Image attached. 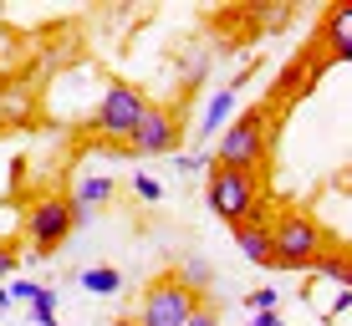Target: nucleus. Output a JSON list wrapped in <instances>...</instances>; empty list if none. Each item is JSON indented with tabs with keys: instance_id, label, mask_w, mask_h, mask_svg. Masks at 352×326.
<instances>
[{
	"instance_id": "nucleus-1",
	"label": "nucleus",
	"mask_w": 352,
	"mask_h": 326,
	"mask_svg": "<svg viewBox=\"0 0 352 326\" xmlns=\"http://www.w3.org/2000/svg\"><path fill=\"white\" fill-rule=\"evenodd\" d=\"M265 229H271V265H281V270H307L327 250L322 224L307 220V214H296V209H286L281 220L265 224Z\"/></svg>"
},
{
	"instance_id": "nucleus-2",
	"label": "nucleus",
	"mask_w": 352,
	"mask_h": 326,
	"mask_svg": "<svg viewBox=\"0 0 352 326\" xmlns=\"http://www.w3.org/2000/svg\"><path fill=\"white\" fill-rule=\"evenodd\" d=\"M204 199H210L214 220H225L230 229H235V224H250V220H261V184H256V174H235V168H210V189H204Z\"/></svg>"
},
{
	"instance_id": "nucleus-3",
	"label": "nucleus",
	"mask_w": 352,
	"mask_h": 326,
	"mask_svg": "<svg viewBox=\"0 0 352 326\" xmlns=\"http://www.w3.org/2000/svg\"><path fill=\"white\" fill-rule=\"evenodd\" d=\"M265 138H271V128H265V113H240L235 123L220 132V148H214V159H220V168L250 174V168L265 163Z\"/></svg>"
},
{
	"instance_id": "nucleus-4",
	"label": "nucleus",
	"mask_w": 352,
	"mask_h": 326,
	"mask_svg": "<svg viewBox=\"0 0 352 326\" xmlns=\"http://www.w3.org/2000/svg\"><path fill=\"white\" fill-rule=\"evenodd\" d=\"M143 113H148V97H143L138 87H128V82H107V92L97 97L92 123H97V132H102V138L133 143V132H138Z\"/></svg>"
},
{
	"instance_id": "nucleus-5",
	"label": "nucleus",
	"mask_w": 352,
	"mask_h": 326,
	"mask_svg": "<svg viewBox=\"0 0 352 326\" xmlns=\"http://www.w3.org/2000/svg\"><path fill=\"white\" fill-rule=\"evenodd\" d=\"M194 306H199V296L184 291L174 275H164V281H153L148 296H143L138 326H184V321L194 316Z\"/></svg>"
},
{
	"instance_id": "nucleus-6",
	"label": "nucleus",
	"mask_w": 352,
	"mask_h": 326,
	"mask_svg": "<svg viewBox=\"0 0 352 326\" xmlns=\"http://www.w3.org/2000/svg\"><path fill=\"white\" fill-rule=\"evenodd\" d=\"M72 209H67V199H36L31 204V220H26V235H31V250L36 255H52L56 245L72 235Z\"/></svg>"
},
{
	"instance_id": "nucleus-7",
	"label": "nucleus",
	"mask_w": 352,
	"mask_h": 326,
	"mask_svg": "<svg viewBox=\"0 0 352 326\" xmlns=\"http://www.w3.org/2000/svg\"><path fill=\"white\" fill-rule=\"evenodd\" d=\"M179 117L168 113V107H153L148 102V113H143V123H138V132H133V143L128 148L133 153H143V159H159V153H174L179 148Z\"/></svg>"
},
{
	"instance_id": "nucleus-8",
	"label": "nucleus",
	"mask_w": 352,
	"mask_h": 326,
	"mask_svg": "<svg viewBox=\"0 0 352 326\" xmlns=\"http://www.w3.org/2000/svg\"><path fill=\"white\" fill-rule=\"evenodd\" d=\"M107 199H113V178H107V174H87V178L77 184V194L67 199V209H72V224H87V220H92L97 209H102Z\"/></svg>"
},
{
	"instance_id": "nucleus-9",
	"label": "nucleus",
	"mask_w": 352,
	"mask_h": 326,
	"mask_svg": "<svg viewBox=\"0 0 352 326\" xmlns=\"http://www.w3.org/2000/svg\"><path fill=\"white\" fill-rule=\"evenodd\" d=\"M235 245H240V255H245V260H256V265H271V229H265L261 220H250V224H235Z\"/></svg>"
},
{
	"instance_id": "nucleus-10",
	"label": "nucleus",
	"mask_w": 352,
	"mask_h": 326,
	"mask_svg": "<svg viewBox=\"0 0 352 326\" xmlns=\"http://www.w3.org/2000/svg\"><path fill=\"white\" fill-rule=\"evenodd\" d=\"M230 113H235V87H220L210 102H204V117H199V138H214V128L230 123Z\"/></svg>"
},
{
	"instance_id": "nucleus-11",
	"label": "nucleus",
	"mask_w": 352,
	"mask_h": 326,
	"mask_svg": "<svg viewBox=\"0 0 352 326\" xmlns=\"http://www.w3.org/2000/svg\"><path fill=\"white\" fill-rule=\"evenodd\" d=\"M82 291H87V296H118V291H123V270H113V265H92V270H82Z\"/></svg>"
},
{
	"instance_id": "nucleus-12",
	"label": "nucleus",
	"mask_w": 352,
	"mask_h": 326,
	"mask_svg": "<svg viewBox=\"0 0 352 326\" xmlns=\"http://www.w3.org/2000/svg\"><path fill=\"white\" fill-rule=\"evenodd\" d=\"M327 41H332L337 56L352 51V10H347V5H337L332 16H327Z\"/></svg>"
},
{
	"instance_id": "nucleus-13",
	"label": "nucleus",
	"mask_w": 352,
	"mask_h": 326,
	"mask_svg": "<svg viewBox=\"0 0 352 326\" xmlns=\"http://www.w3.org/2000/svg\"><path fill=\"white\" fill-rule=\"evenodd\" d=\"M307 270H322L327 281H337V291H352V275H347V255H342V250H337V255H332V250H322Z\"/></svg>"
},
{
	"instance_id": "nucleus-14",
	"label": "nucleus",
	"mask_w": 352,
	"mask_h": 326,
	"mask_svg": "<svg viewBox=\"0 0 352 326\" xmlns=\"http://www.w3.org/2000/svg\"><path fill=\"white\" fill-rule=\"evenodd\" d=\"M0 117H16V123H26V117H31V92H26V87L0 92Z\"/></svg>"
},
{
	"instance_id": "nucleus-15",
	"label": "nucleus",
	"mask_w": 352,
	"mask_h": 326,
	"mask_svg": "<svg viewBox=\"0 0 352 326\" xmlns=\"http://www.w3.org/2000/svg\"><path fill=\"white\" fill-rule=\"evenodd\" d=\"M56 306H62V296H56L52 286H36V296H31V316L46 326V321H56Z\"/></svg>"
},
{
	"instance_id": "nucleus-16",
	"label": "nucleus",
	"mask_w": 352,
	"mask_h": 326,
	"mask_svg": "<svg viewBox=\"0 0 352 326\" xmlns=\"http://www.w3.org/2000/svg\"><path fill=\"white\" fill-rule=\"evenodd\" d=\"M276 301H281V291H276V286H261V291L245 296V306H250V316H256V311H276Z\"/></svg>"
},
{
	"instance_id": "nucleus-17",
	"label": "nucleus",
	"mask_w": 352,
	"mask_h": 326,
	"mask_svg": "<svg viewBox=\"0 0 352 326\" xmlns=\"http://www.w3.org/2000/svg\"><path fill=\"white\" fill-rule=\"evenodd\" d=\"M133 189H138V199H148V204L164 199V184H159V178H148V174H133Z\"/></svg>"
},
{
	"instance_id": "nucleus-18",
	"label": "nucleus",
	"mask_w": 352,
	"mask_h": 326,
	"mask_svg": "<svg viewBox=\"0 0 352 326\" xmlns=\"http://www.w3.org/2000/svg\"><path fill=\"white\" fill-rule=\"evenodd\" d=\"M16 265H21V250L10 245V240H0V281H6V275H16Z\"/></svg>"
},
{
	"instance_id": "nucleus-19",
	"label": "nucleus",
	"mask_w": 352,
	"mask_h": 326,
	"mask_svg": "<svg viewBox=\"0 0 352 326\" xmlns=\"http://www.w3.org/2000/svg\"><path fill=\"white\" fill-rule=\"evenodd\" d=\"M31 296H36V281H10L6 286V306H10V301H26V306H31Z\"/></svg>"
},
{
	"instance_id": "nucleus-20",
	"label": "nucleus",
	"mask_w": 352,
	"mask_h": 326,
	"mask_svg": "<svg viewBox=\"0 0 352 326\" xmlns=\"http://www.w3.org/2000/svg\"><path fill=\"white\" fill-rule=\"evenodd\" d=\"M174 168H179V174H199V168H210V159H204V153H179Z\"/></svg>"
},
{
	"instance_id": "nucleus-21",
	"label": "nucleus",
	"mask_w": 352,
	"mask_h": 326,
	"mask_svg": "<svg viewBox=\"0 0 352 326\" xmlns=\"http://www.w3.org/2000/svg\"><path fill=\"white\" fill-rule=\"evenodd\" d=\"M184 326H220V311H214V306H194V316Z\"/></svg>"
},
{
	"instance_id": "nucleus-22",
	"label": "nucleus",
	"mask_w": 352,
	"mask_h": 326,
	"mask_svg": "<svg viewBox=\"0 0 352 326\" xmlns=\"http://www.w3.org/2000/svg\"><path fill=\"white\" fill-rule=\"evenodd\" d=\"M250 326H281V316H276V311H256V316H250Z\"/></svg>"
},
{
	"instance_id": "nucleus-23",
	"label": "nucleus",
	"mask_w": 352,
	"mask_h": 326,
	"mask_svg": "<svg viewBox=\"0 0 352 326\" xmlns=\"http://www.w3.org/2000/svg\"><path fill=\"white\" fill-rule=\"evenodd\" d=\"M107 326H138V321H107Z\"/></svg>"
},
{
	"instance_id": "nucleus-24",
	"label": "nucleus",
	"mask_w": 352,
	"mask_h": 326,
	"mask_svg": "<svg viewBox=\"0 0 352 326\" xmlns=\"http://www.w3.org/2000/svg\"><path fill=\"white\" fill-rule=\"evenodd\" d=\"M46 326H62V321H46Z\"/></svg>"
}]
</instances>
